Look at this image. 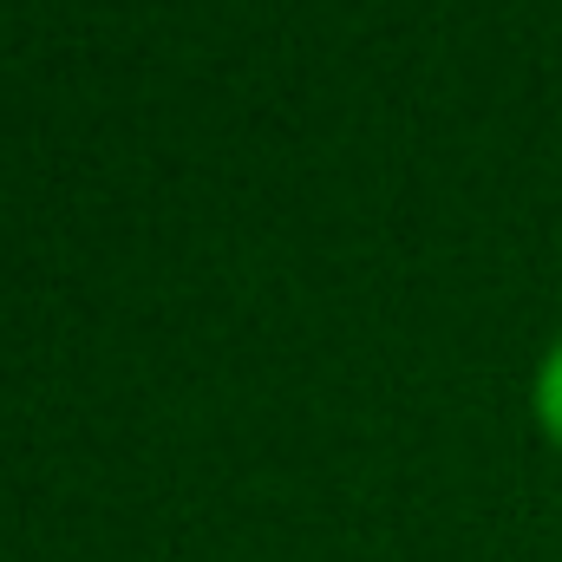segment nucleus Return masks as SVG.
Returning a JSON list of instances; mask_svg holds the SVG:
<instances>
[{
  "instance_id": "obj_1",
  "label": "nucleus",
  "mask_w": 562,
  "mask_h": 562,
  "mask_svg": "<svg viewBox=\"0 0 562 562\" xmlns=\"http://www.w3.org/2000/svg\"><path fill=\"white\" fill-rule=\"evenodd\" d=\"M537 413L550 425V438H562V340L550 347V360H543V373H537Z\"/></svg>"
}]
</instances>
